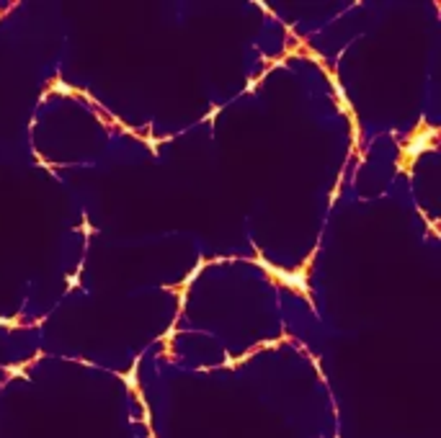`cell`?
<instances>
[{
  "label": "cell",
  "mask_w": 441,
  "mask_h": 438,
  "mask_svg": "<svg viewBox=\"0 0 441 438\" xmlns=\"http://www.w3.org/2000/svg\"><path fill=\"white\" fill-rule=\"evenodd\" d=\"M426 144H428V137H426V134H423V137H416V139H413V144H408V147H405V152H408L410 158H413V155H418L421 150H426Z\"/></svg>",
  "instance_id": "cell-1"
}]
</instances>
